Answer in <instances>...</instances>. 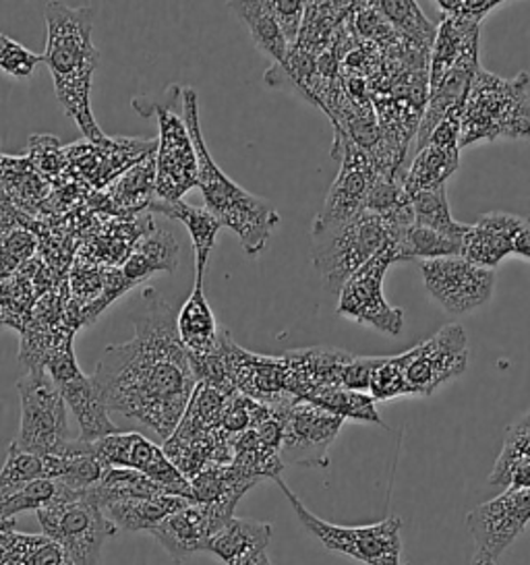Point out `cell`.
<instances>
[{
	"label": "cell",
	"instance_id": "4dcf8cb0",
	"mask_svg": "<svg viewBox=\"0 0 530 565\" xmlns=\"http://www.w3.org/2000/svg\"><path fill=\"white\" fill-rule=\"evenodd\" d=\"M464 238H454L446 234L435 233L425 226L411 224L404 233L392 241V249L396 255V264L402 262H431L463 255Z\"/></svg>",
	"mask_w": 530,
	"mask_h": 565
},
{
	"label": "cell",
	"instance_id": "277c9868",
	"mask_svg": "<svg viewBox=\"0 0 530 565\" xmlns=\"http://www.w3.org/2000/svg\"><path fill=\"white\" fill-rule=\"evenodd\" d=\"M530 137L529 75L501 79L479 68L464 104L460 148L496 139Z\"/></svg>",
	"mask_w": 530,
	"mask_h": 565
},
{
	"label": "cell",
	"instance_id": "f546056e",
	"mask_svg": "<svg viewBox=\"0 0 530 565\" xmlns=\"http://www.w3.org/2000/svg\"><path fill=\"white\" fill-rule=\"evenodd\" d=\"M99 510L116 501L129 499H151L160 495H170L158 482L151 481L146 475L129 470V468H108L102 481L85 493Z\"/></svg>",
	"mask_w": 530,
	"mask_h": 565
},
{
	"label": "cell",
	"instance_id": "7402d4cb",
	"mask_svg": "<svg viewBox=\"0 0 530 565\" xmlns=\"http://www.w3.org/2000/svg\"><path fill=\"white\" fill-rule=\"evenodd\" d=\"M179 266V243L174 236L160 228H153L151 233L141 234L135 249L129 253L125 264L120 267V274L125 278L127 288L139 282H146L156 271H174Z\"/></svg>",
	"mask_w": 530,
	"mask_h": 565
},
{
	"label": "cell",
	"instance_id": "8fae6325",
	"mask_svg": "<svg viewBox=\"0 0 530 565\" xmlns=\"http://www.w3.org/2000/svg\"><path fill=\"white\" fill-rule=\"evenodd\" d=\"M394 264L396 255L390 243L344 284L338 300V316L390 338L404 332L402 309L392 307L383 297V278Z\"/></svg>",
	"mask_w": 530,
	"mask_h": 565
},
{
	"label": "cell",
	"instance_id": "8d00e7d4",
	"mask_svg": "<svg viewBox=\"0 0 530 565\" xmlns=\"http://www.w3.org/2000/svg\"><path fill=\"white\" fill-rule=\"evenodd\" d=\"M530 458V413L510 427L506 435L504 451L497 458L496 468L489 477L491 484H510L513 466Z\"/></svg>",
	"mask_w": 530,
	"mask_h": 565
},
{
	"label": "cell",
	"instance_id": "5b68a950",
	"mask_svg": "<svg viewBox=\"0 0 530 565\" xmlns=\"http://www.w3.org/2000/svg\"><path fill=\"white\" fill-rule=\"evenodd\" d=\"M394 238L396 231L383 217L364 210L342 224L311 231L315 269L326 288L340 295L344 284Z\"/></svg>",
	"mask_w": 530,
	"mask_h": 565
},
{
	"label": "cell",
	"instance_id": "bcb514c9",
	"mask_svg": "<svg viewBox=\"0 0 530 565\" xmlns=\"http://www.w3.org/2000/svg\"><path fill=\"white\" fill-rule=\"evenodd\" d=\"M470 565H497L496 559H491L489 555H485V553H480L477 551V555L473 557V564Z\"/></svg>",
	"mask_w": 530,
	"mask_h": 565
},
{
	"label": "cell",
	"instance_id": "7c38bea8",
	"mask_svg": "<svg viewBox=\"0 0 530 565\" xmlns=\"http://www.w3.org/2000/svg\"><path fill=\"white\" fill-rule=\"evenodd\" d=\"M411 396H431L460 377L468 366V335L460 323H447L430 340L400 354Z\"/></svg>",
	"mask_w": 530,
	"mask_h": 565
},
{
	"label": "cell",
	"instance_id": "ba28073f",
	"mask_svg": "<svg viewBox=\"0 0 530 565\" xmlns=\"http://www.w3.org/2000/svg\"><path fill=\"white\" fill-rule=\"evenodd\" d=\"M21 399V427L15 444L40 456H56L73 441L68 437L66 402L46 369L25 371L17 382Z\"/></svg>",
	"mask_w": 530,
	"mask_h": 565
},
{
	"label": "cell",
	"instance_id": "e0dca14e",
	"mask_svg": "<svg viewBox=\"0 0 530 565\" xmlns=\"http://www.w3.org/2000/svg\"><path fill=\"white\" fill-rule=\"evenodd\" d=\"M530 522V489L508 487L501 495L477 505L466 526L477 551L496 559L524 532Z\"/></svg>",
	"mask_w": 530,
	"mask_h": 565
},
{
	"label": "cell",
	"instance_id": "f1b7e54d",
	"mask_svg": "<svg viewBox=\"0 0 530 565\" xmlns=\"http://www.w3.org/2000/svg\"><path fill=\"white\" fill-rule=\"evenodd\" d=\"M108 200L125 214H137L156 200V151L125 170L108 186Z\"/></svg>",
	"mask_w": 530,
	"mask_h": 565
},
{
	"label": "cell",
	"instance_id": "52a82bcc",
	"mask_svg": "<svg viewBox=\"0 0 530 565\" xmlns=\"http://www.w3.org/2000/svg\"><path fill=\"white\" fill-rule=\"evenodd\" d=\"M300 524L324 543V547L348 555L364 565H402V520L390 515L369 526H336L311 514L300 499L278 479Z\"/></svg>",
	"mask_w": 530,
	"mask_h": 565
},
{
	"label": "cell",
	"instance_id": "60d3db41",
	"mask_svg": "<svg viewBox=\"0 0 530 565\" xmlns=\"http://www.w3.org/2000/svg\"><path fill=\"white\" fill-rule=\"evenodd\" d=\"M269 9L278 21L286 42L293 49L300 38L307 2H303V0H269Z\"/></svg>",
	"mask_w": 530,
	"mask_h": 565
},
{
	"label": "cell",
	"instance_id": "e575fe53",
	"mask_svg": "<svg viewBox=\"0 0 530 565\" xmlns=\"http://www.w3.org/2000/svg\"><path fill=\"white\" fill-rule=\"evenodd\" d=\"M307 402H314L317 406L330 411L331 415L340 416L344 420L352 418V420L383 425L375 411V399L364 392H354L347 387H321L314 392Z\"/></svg>",
	"mask_w": 530,
	"mask_h": 565
},
{
	"label": "cell",
	"instance_id": "d6a6232c",
	"mask_svg": "<svg viewBox=\"0 0 530 565\" xmlns=\"http://www.w3.org/2000/svg\"><path fill=\"white\" fill-rule=\"evenodd\" d=\"M381 13L392 23L398 38H404L413 49L430 54L435 42V30L413 0H381L375 2Z\"/></svg>",
	"mask_w": 530,
	"mask_h": 565
},
{
	"label": "cell",
	"instance_id": "cb8c5ba5",
	"mask_svg": "<svg viewBox=\"0 0 530 565\" xmlns=\"http://www.w3.org/2000/svg\"><path fill=\"white\" fill-rule=\"evenodd\" d=\"M149 210L153 214H160V216L170 217V220H179L184 224V228L191 234L193 247H195V280H203L205 269L210 264V253L214 249L215 236L222 228L220 220L208 207L189 205L184 201L165 203V201L153 200Z\"/></svg>",
	"mask_w": 530,
	"mask_h": 565
},
{
	"label": "cell",
	"instance_id": "4fadbf2b",
	"mask_svg": "<svg viewBox=\"0 0 530 565\" xmlns=\"http://www.w3.org/2000/svg\"><path fill=\"white\" fill-rule=\"evenodd\" d=\"M425 290L447 316H468L487 305L496 290V271L475 266L463 255L421 264Z\"/></svg>",
	"mask_w": 530,
	"mask_h": 565
},
{
	"label": "cell",
	"instance_id": "4316f807",
	"mask_svg": "<svg viewBox=\"0 0 530 565\" xmlns=\"http://www.w3.org/2000/svg\"><path fill=\"white\" fill-rule=\"evenodd\" d=\"M460 164V148H444V146H425L416 150L411 167L402 174V186L413 198L423 191H433L446 186Z\"/></svg>",
	"mask_w": 530,
	"mask_h": 565
},
{
	"label": "cell",
	"instance_id": "7dc6e473",
	"mask_svg": "<svg viewBox=\"0 0 530 565\" xmlns=\"http://www.w3.org/2000/svg\"><path fill=\"white\" fill-rule=\"evenodd\" d=\"M4 326V316H2V307H0V328Z\"/></svg>",
	"mask_w": 530,
	"mask_h": 565
},
{
	"label": "cell",
	"instance_id": "836d02e7",
	"mask_svg": "<svg viewBox=\"0 0 530 565\" xmlns=\"http://www.w3.org/2000/svg\"><path fill=\"white\" fill-rule=\"evenodd\" d=\"M411 201H413L414 224L431 228L435 233L454 236V238H464L468 233L470 224H463L452 216L446 186L416 193Z\"/></svg>",
	"mask_w": 530,
	"mask_h": 565
},
{
	"label": "cell",
	"instance_id": "484cf974",
	"mask_svg": "<svg viewBox=\"0 0 530 565\" xmlns=\"http://www.w3.org/2000/svg\"><path fill=\"white\" fill-rule=\"evenodd\" d=\"M189 503H195L191 499L179 495H160L151 499H129V501H116L106 505L102 512L120 531L151 532L158 524H162L168 515L181 512Z\"/></svg>",
	"mask_w": 530,
	"mask_h": 565
},
{
	"label": "cell",
	"instance_id": "d4e9b609",
	"mask_svg": "<svg viewBox=\"0 0 530 565\" xmlns=\"http://www.w3.org/2000/svg\"><path fill=\"white\" fill-rule=\"evenodd\" d=\"M177 330L191 359L205 356L215 349L220 330L214 311L203 295V280H195L191 297L182 302L177 316Z\"/></svg>",
	"mask_w": 530,
	"mask_h": 565
},
{
	"label": "cell",
	"instance_id": "3957f363",
	"mask_svg": "<svg viewBox=\"0 0 530 565\" xmlns=\"http://www.w3.org/2000/svg\"><path fill=\"white\" fill-rule=\"evenodd\" d=\"M181 96L182 118L198 151V186L205 207L222 226L239 236L247 255L257 257L265 249L274 228L280 224V216L269 201L248 193L226 177L224 170H220L201 134L198 92L193 87H184Z\"/></svg>",
	"mask_w": 530,
	"mask_h": 565
},
{
	"label": "cell",
	"instance_id": "9a60e30c",
	"mask_svg": "<svg viewBox=\"0 0 530 565\" xmlns=\"http://www.w3.org/2000/svg\"><path fill=\"white\" fill-rule=\"evenodd\" d=\"M276 415L282 420V465L328 466V449L344 418L307 399H297Z\"/></svg>",
	"mask_w": 530,
	"mask_h": 565
},
{
	"label": "cell",
	"instance_id": "f35d334b",
	"mask_svg": "<svg viewBox=\"0 0 530 565\" xmlns=\"http://www.w3.org/2000/svg\"><path fill=\"white\" fill-rule=\"evenodd\" d=\"M30 162L33 170L46 181L59 183L68 170V156L52 135H32L30 139Z\"/></svg>",
	"mask_w": 530,
	"mask_h": 565
},
{
	"label": "cell",
	"instance_id": "603a6c76",
	"mask_svg": "<svg viewBox=\"0 0 530 565\" xmlns=\"http://www.w3.org/2000/svg\"><path fill=\"white\" fill-rule=\"evenodd\" d=\"M480 25L444 18L430 56V87L439 84L447 71L456 67L464 56L479 52Z\"/></svg>",
	"mask_w": 530,
	"mask_h": 565
},
{
	"label": "cell",
	"instance_id": "6da1fadb",
	"mask_svg": "<svg viewBox=\"0 0 530 565\" xmlns=\"http://www.w3.org/2000/svg\"><path fill=\"white\" fill-rule=\"evenodd\" d=\"M92 380L108 411L144 425L165 444L174 435L199 382L177 316L160 295L146 292L135 335L104 349Z\"/></svg>",
	"mask_w": 530,
	"mask_h": 565
},
{
	"label": "cell",
	"instance_id": "44dd1931",
	"mask_svg": "<svg viewBox=\"0 0 530 565\" xmlns=\"http://www.w3.org/2000/svg\"><path fill=\"white\" fill-rule=\"evenodd\" d=\"M272 539L267 522L251 518H232L210 543V553L226 565H257L265 557V548Z\"/></svg>",
	"mask_w": 530,
	"mask_h": 565
},
{
	"label": "cell",
	"instance_id": "ee69618b",
	"mask_svg": "<svg viewBox=\"0 0 530 565\" xmlns=\"http://www.w3.org/2000/svg\"><path fill=\"white\" fill-rule=\"evenodd\" d=\"M512 255L524 257L530 262V217H522V222H520V228L513 238Z\"/></svg>",
	"mask_w": 530,
	"mask_h": 565
},
{
	"label": "cell",
	"instance_id": "ac0fdd59",
	"mask_svg": "<svg viewBox=\"0 0 530 565\" xmlns=\"http://www.w3.org/2000/svg\"><path fill=\"white\" fill-rule=\"evenodd\" d=\"M236 503H189L181 512L168 515L151 534L181 564L187 557L208 551L215 534L234 518Z\"/></svg>",
	"mask_w": 530,
	"mask_h": 565
},
{
	"label": "cell",
	"instance_id": "74e56055",
	"mask_svg": "<svg viewBox=\"0 0 530 565\" xmlns=\"http://www.w3.org/2000/svg\"><path fill=\"white\" fill-rule=\"evenodd\" d=\"M369 396L375 402H390L400 396H411V387L406 383L404 366L396 356H378L369 380Z\"/></svg>",
	"mask_w": 530,
	"mask_h": 565
},
{
	"label": "cell",
	"instance_id": "ab89813d",
	"mask_svg": "<svg viewBox=\"0 0 530 565\" xmlns=\"http://www.w3.org/2000/svg\"><path fill=\"white\" fill-rule=\"evenodd\" d=\"M40 63H44L42 54H33L13 38L0 34V71L2 73L15 79H30Z\"/></svg>",
	"mask_w": 530,
	"mask_h": 565
},
{
	"label": "cell",
	"instance_id": "2e32d148",
	"mask_svg": "<svg viewBox=\"0 0 530 565\" xmlns=\"http://www.w3.org/2000/svg\"><path fill=\"white\" fill-rule=\"evenodd\" d=\"M92 449L108 468L137 470L151 481L158 482L170 495L195 501L191 481L172 465L165 449L158 448L146 435L135 431L115 433L94 441Z\"/></svg>",
	"mask_w": 530,
	"mask_h": 565
},
{
	"label": "cell",
	"instance_id": "7bdbcfd3",
	"mask_svg": "<svg viewBox=\"0 0 530 565\" xmlns=\"http://www.w3.org/2000/svg\"><path fill=\"white\" fill-rule=\"evenodd\" d=\"M33 545L28 548L25 565H75L66 555L63 547H59L50 539H32Z\"/></svg>",
	"mask_w": 530,
	"mask_h": 565
},
{
	"label": "cell",
	"instance_id": "83f0119b",
	"mask_svg": "<svg viewBox=\"0 0 530 565\" xmlns=\"http://www.w3.org/2000/svg\"><path fill=\"white\" fill-rule=\"evenodd\" d=\"M231 9L245 21L253 44L269 56L276 65H284L290 52V44L282 34L280 25L269 9V0H253V2H231Z\"/></svg>",
	"mask_w": 530,
	"mask_h": 565
},
{
	"label": "cell",
	"instance_id": "f6af8a7d",
	"mask_svg": "<svg viewBox=\"0 0 530 565\" xmlns=\"http://www.w3.org/2000/svg\"><path fill=\"white\" fill-rule=\"evenodd\" d=\"M510 487L513 489H530V458L513 466L510 475Z\"/></svg>",
	"mask_w": 530,
	"mask_h": 565
},
{
	"label": "cell",
	"instance_id": "5bb4252c",
	"mask_svg": "<svg viewBox=\"0 0 530 565\" xmlns=\"http://www.w3.org/2000/svg\"><path fill=\"white\" fill-rule=\"evenodd\" d=\"M158 117L160 137L156 150V200L182 201V195L198 186V151L184 125V118L166 104H151Z\"/></svg>",
	"mask_w": 530,
	"mask_h": 565
},
{
	"label": "cell",
	"instance_id": "8992f818",
	"mask_svg": "<svg viewBox=\"0 0 530 565\" xmlns=\"http://www.w3.org/2000/svg\"><path fill=\"white\" fill-rule=\"evenodd\" d=\"M35 515L44 536L63 547L75 565L102 564L104 545L116 532L115 524L98 505L77 491L50 503Z\"/></svg>",
	"mask_w": 530,
	"mask_h": 565
},
{
	"label": "cell",
	"instance_id": "9c48e42d",
	"mask_svg": "<svg viewBox=\"0 0 530 565\" xmlns=\"http://www.w3.org/2000/svg\"><path fill=\"white\" fill-rule=\"evenodd\" d=\"M44 369L56 383L61 396L65 398L66 408L77 418L80 425V441L94 444L108 435L120 433L108 416V406L99 396L98 387L92 377L83 373L73 352V330L61 328Z\"/></svg>",
	"mask_w": 530,
	"mask_h": 565
},
{
	"label": "cell",
	"instance_id": "30bf717a",
	"mask_svg": "<svg viewBox=\"0 0 530 565\" xmlns=\"http://www.w3.org/2000/svg\"><path fill=\"white\" fill-rule=\"evenodd\" d=\"M331 153L336 160H340V172L331 184L321 212L315 216L311 231L330 228L363 214L367 198L380 177V170L371 153L354 143L342 129H336Z\"/></svg>",
	"mask_w": 530,
	"mask_h": 565
},
{
	"label": "cell",
	"instance_id": "ffe728a7",
	"mask_svg": "<svg viewBox=\"0 0 530 565\" xmlns=\"http://www.w3.org/2000/svg\"><path fill=\"white\" fill-rule=\"evenodd\" d=\"M522 216L506 212H491L468 226L464 236L463 257L475 266L496 269L508 255H512L513 238Z\"/></svg>",
	"mask_w": 530,
	"mask_h": 565
},
{
	"label": "cell",
	"instance_id": "d6986e66",
	"mask_svg": "<svg viewBox=\"0 0 530 565\" xmlns=\"http://www.w3.org/2000/svg\"><path fill=\"white\" fill-rule=\"evenodd\" d=\"M87 141V139H85ZM158 150V141H139V139H108L106 143L71 146L66 148L68 168H75L94 186H104L116 181L125 168L135 167Z\"/></svg>",
	"mask_w": 530,
	"mask_h": 565
},
{
	"label": "cell",
	"instance_id": "b9f144b4",
	"mask_svg": "<svg viewBox=\"0 0 530 565\" xmlns=\"http://www.w3.org/2000/svg\"><path fill=\"white\" fill-rule=\"evenodd\" d=\"M499 0H437V9L444 13V18L458 19L477 23L487 18L491 11H496Z\"/></svg>",
	"mask_w": 530,
	"mask_h": 565
},
{
	"label": "cell",
	"instance_id": "1f68e13d",
	"mask_svg": "<svg viewBox=\"0 0 530 565\" xmlns=\"http://www.w3.org/2000/svg\"><path fill=\"white\" fill-rule=\"evenodd\" d=\"M42 479L54 481V456L25 451L13 441L0 470V501L15 495L17 491Z\"/></svg>",
	"mask_w": 530,
	"mask_h": 565
},
{
	"label": "cell",
	"instance_id": "d590c367",
	"mask_svg": "<svg viewBox=\"0 0 530 565\" xmlns=\"http://www.w3.org/2000/svg\"><path fill=\"white\" fill-rule=\"evenodd\" d=\"M73 491L65 487L63 482L50 481V479L32 482L25 489L17 491L15 495L0 501V520L11 522L13 515L23 514V512H35L38 514L40 510L49 508L50 503L66 498Z\"/></svg>",
	"mask_w": 530,
	"mask_h": 565
},
{
	"label": "cell",
	"instance_id": "7a4b0ae2",
	"mask_svg": "<svg viewBox=\"0 0 530 565\" xmlns=\"http://www.w3.org/2000/svg\"><path fill=\"white\" fill-rule=\"evenodd\" d=\"M49 40L44 63L54 79V94L66 117L77 122L83 137L92 143H106L92 113V84L98 68L99 52L94 46V9L71 7L66 2H49L44 9Z\"/></svg>",
	"mask_w": 530,
	"mask_h": 565
}]
</instances>
